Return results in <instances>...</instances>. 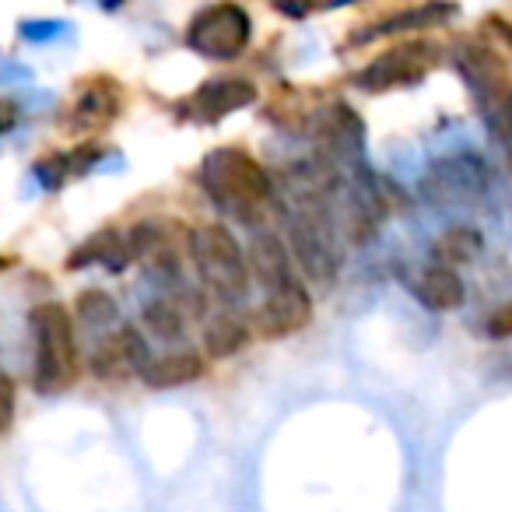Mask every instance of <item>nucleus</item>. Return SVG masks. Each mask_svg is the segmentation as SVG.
Listing matches in <instances>:
<instances>
[{
  "label": "nucleus",
  "mask_w": 512,
  "mask_h": 512,
  "mask_svg": "<svg viewBox=\"0 0 512 512\" xmlns=\"http://www.w3.org/2000/svg\"><path fill=\"white\" fill-rule=\"evenodd\" d=\"M102 155H106L102 144L81 141V144H74L71 151H50V155H43L36 165H32V176L39 179L43 190H60V186L71 183V179L92 172L95 165L102 162Z\"/></svg>",
  "instance_id": "obj_13"
},
{
  "label": "nucleus",
  "mask_w": 512,
  "mask_h": 512,
  "mask_svg": "<svg viewBox=\"0 0 512 512\" xmlns=\"http://www.w3.org/2000/svg\"><path fill=\"white\" fill-rule=\"evenodd\" d=\"M204 372H207L204 355L183 348V351H169V355L151 358V362L144 365L141 379H144V386H151V390H176V386L197 383Z\"/></svg>",
  "instance_id": "obj_15"
},
{
  "label": "nucleus",
  "mask_w": 512,
  "mask_h": 512,
  "mask_svg": "<svg viewBox=\"0 0 512 512\" xmlns=\"http://www.w3.org/2000/svg\"><path fill=\"white\" fill-rule=\"evenodd\" d=\"M204 193L235 218H253L274 197L271 176L246 148H214L200 162Z\"/></svg>",
  "instance_id": "obj_3"
},
{
  "label": "nucleus",
  "mask_w": 512,
  "mask_h": 512,
  "mask_svg": "<svg viewBox=\"0 0 512 512\" xmlns=\"http://www.w3.org/2000/svg\"><path fill=\"white\" fill-rule=\"evenodd\" d=\"M484 334H488L491 341H505V337H512V302L491 309L488 323H484Z\"/></svg>",
  "instance_id": "obj_24"
},
{
  "label": "nucleus",
  "mask_w": 512,
  "mask_h": 512,
  "mask_svg": "<svg viewBox=\"0 0 512 512\" xmlns=\"http://www.w3.org/2000/svg\"><path fill=\"white\" fill-rule=\"evenodd\" d=\"M256 95L260 92H256V85L249 78H211L193 95H186L176 113L183 116V120L218 123V120H225V116L239 113V109L253 106Z\"/></svg>",
  "instance_id": "obj_11"
},
{
  "label": "nucleus",
  "mask_w": 512,
  "mask_h": 512,
  "mask_svg": "<svg viewBox=\"0 0 512 512\" xmlns=\"http://www.w3.org/2000/svg\"><path fill=\"white\" fill-rule=\"evenodd\" d=\"M246 264L253 267L256 281L264 285V292H271V288H281V285H288V281H295V274H292V253H288V246L274 232L253 235V242H249V260H246Z\"/></svg>",
  "instance_id": "obj_14"
},
{
  "label": "nucleus",
  "mask_w": 512,
  "mask_h": 512,
  "mask_svg": "<svg viewBox=\"0 0 512 512\" xmlns=\"http://www.w3.org/2000/svg\"><path fill=\"white\" fill-rule=\"evenodd\" d=\"M74 309H78V320L85 323L88 330H106L109 323H116V316H120L116 299L109 292H102V288H88V292H81L78 302H74Z\"/></svg>",
  "instance_id": "obj_22"
},
{
  "label": "nucleus",
  "mask_w": 512,
  "mask_h": 512,
  "mask_svg": "<svg viewBox=\"0 0 512 512\" xmlns=\"http://www.w3.org/2000/svg\"><path fill=\"white\" fill-rule=\"evenodd\" d=\"M186 249H190L193 271L204 292L225 309H235L249 295V264L242 256V246L235 232L218 221L190 228L186 235Z\"/></svg>",
  "instance_id": "obj_2"
},
{
  "label": "nucleus",
  "mask_w": 512,
  "mask_h": 512,
  "mask_svg": "<svg viewBox=\"0 0 512 512\" xmlns=\"http://www.w3.org/2000/svg\"><path fill=\"white\" fill-rule=\"evenodd\" d=\"M32 330V386L43 397H57V393L71 390L81 376V355H78V337H74V316L60 302H39L29 313Z\"/></svg>",
  "instance_id": "obj_1"
},
{
  "label": "nucleus",
  "mask_w": 512,
  "mask_h": 512,
  "mask_svg": "<svg viewBox=\"0 0 512 512\" xmlns=\"http://www.w3.org/2000/svg\"><path fill=\"white\" fill-rule=\"evenodd\" d=\"M123 106H127V92L116 78L109 74H92V78L78 81L74 88L71 106L60 116V127L71 137H99L113 127L123 116Z\"/></svg>",
  "instance_id": "obj_7"
},
{
  "label": "nucleus",
  "mask_w": 512,
  "mask_h": 512,
  "mask_svg": "<svg viewBox=\"0 0 512 512\" xmlns=\"http://www.w3.org/2000/svg\"><path fill=\"white\" fill-rule=\"evenodd\" d=\"M491 172L477 155H449L432 162V169L421 176V197L442 207L477 204L488 193Z\"/></svg>",
  "instance_id": "obj_8"
},
{
  "label": "nucleus",
  "mask_w": 512,
  "mask_h": 512,
  "mask_svg": "<svg viewBox=\"0 0 512 512\" xmlns=\"http://www.w3.org/2000/svg\"><path fill=\"white\" fill-rule=\"evenodd\" d=\"M60 29H64V25H57V22H29V25H22V36L25 39H50V36H57Z\"/></svg>",
  "instance_id": "obj_25"
},
{
  "label": "nucleus",
  "mask_w": 512,
  "mask_h": 512,
  "mask_svg": "<svg viewBox=\"0 0 512 512\" xmlns=\"http://www.w3.org/2000/svg\"><path fill=\"white\" fill-rule=\"evenodd\" d=\"M18 123V109L11 106V102H4L0 99V134H8L11 127Z\"/></svg>",
  "instance_id": "obj_26"
},
{
  "label": "nucleus",
  "mask_w": 512,
  "mask_h": 512,
  "mask_svg": "<svg viewBox=\"0 0 512 512\" xmlns=\"http://www.w3.org/2000/svg\"><path fill=\"white\" fill-rule=\"evenodd\" d=\"M414 292H418L421 306L432 309V313H453L467 299V288H463L460 274L449 271V267H428L418 278V285H414Z\"/></svg>",
  "instance_id": "obj_18"
},
{
  "label": "nucleus",
  "mask_w": 512,
  "mask_h": 512,
  "mask_svg": "<svg viewBox=\"0 0 512 512\" xmlns=\"http://www.w3.org/2000/svg\"><path fill=\"white\" fill-rule=\"evenodd\" d=\"M15 407H18V390H15V379L8 372H0V439L11 432L15 425Z\"/></svg>",
  "instance_id": "obj_23"
},
{
  "label": "nucleus",
  "mask_w": 512,
  "mask_h": 512,
  "mask_svg": "<svg viewBox=\"0 0 512 512\" xmlns=\"http://www.w3.org/2000/svg\"><path fill=\"white\" fill-rule=\"evenodd\" d=\"M148 362H151V351L148 341L141 337V330L120 327L95 344L92 358H88V369L102 383H123L130 376H141Z\"/></svg>",
  "instance_id": "obj_10"
},
{
  "label": "nucleus",
  "mask_w": 512,
  "mask_h": 512,
  "mask_svg": "<svg viewBox=\"0 0 512 512\" xmlns=\"http://www.w3.org/2000/svg\"><path fill=\"white\" fill-rule=\"evenodd\" d=\"M285 246L309 281H316V285H323V288L337 281L341 253H337V246H334L327 218H323V211H316L313 204H302L299 211L292 214Z\"/></svg>",
  "instance_id": "obj_6"
},
{
  "label": "nucleus",
  "mask_w": 512,
  "mask_h": 512,
  "mask_svg": "<svg viewBox=\"0 0 512 512\" xmlns=\"http://www.w3.org/2000/svg\"><path fill=\"white\" fill-rule=\"evenodd\" d=\"M456 67H460L463 78H467L477 92H488V99L502 95L505 85H509V67H505V60L484 43L463 46V53L456 57Z\"/></svg>",
  "instance_id": "obj_16"
},
{
  "label": "nucleus",
  "mask_w": 512,
  "mask_h": 512,
  "mask_svg": "<svg viewBox=\"0 0 512 512\" xmlns=\"http://www.w3.org/2000/svg\"><path fill=\"white\" fill-rule=\"evenodd\" d=\"M439 64V46L428 43V39H407V43L393 46V50L379 53L376 60L355 71L351 85L362 88V92L383 95L393 88H414L425 81V74Z\"/></svg>",
  "instance_id": "obj_5"
},
{
  "label": "nucleus",
  "mask_w": 512,
  "mask_h": 512,
  "mask_svg": "<svg viewBox=\"0 0 512 512\" xmlns=\"http://www.w3.org/2000/svg\"><path fill=\"white\" fill-rule=\"evenodd\" d=\"M144 330L158 341H176L186 330V306L179 299H155L144 306Z\"/></svg>",
  "instance_id": "obj_21"
},
{
  "label": "nucleus",
  "mask_w": 512,
  "mask_h": 512,
  "mask_svg": "<svg viewBox=\"0 0 512 512\" xmlns=\"http://www.w3.org/2000/svg\"><path fill=\"white\" fill-rule=\"evenodd\" d=\"M249 39H253V22H249V11L242 4L200 8L193 22L186 25V46L204 60H218V64L239 60Z\"/></svg>",
  "instance_id": "obj_4"
},
{
  "label": "nucleus",
  "mask_w": 512,
  "mask_h": 512,
  "mask_svg": "<svg viewBox=\"0 0 512 512\" xmlns=\"http://www.w3.org/2000/svg\"><path fill=\"white\" fill-rule=\"evenodd\" d=\"M505 120H509V127H512V95H505Z\"/></svg>",
  "instance_id": "obj_27"
},
{
  "label": "nucleus",
  "mask_w": 512,
  "mask_h": 512,
  "mask_svg": "<svg viewBox=\"0 0 512 512\" xmlns=\"http://www.w3.org/2000/svg\"><path fill=\"white\" fill-rule=\"evenodd\" d=\"M11 264H15V260H11V256H0V274L8 271V267H11Z\"/></svg>",
  "instance_id": "obj_28"
},
{
  "label": "nucleus",
  "mask_w": 512,
  "mask_h": 512,
  "mask_svg": "<svg viewBox=\"0 0 512 512\" xmlns=\"http://www.w3.org/2000/svg\"><path fill=\"white\" fill-rule=\"evenodd\" d=\"M309 320H313V299H309L306 285L295 278L267 292L264 306L253 316V334L267 337V341H281L288 334H299Z\"/></svg>",
  "instance_id": "obj_9"
},
{
  "label": "nucleus",
  "mask_w": 512,
  "mask_h": 512,
  "mask_svg": "<svg viewBox=\"0 0 512 512\" xmlns=\"http://www.w3.org/2000/svg\"><path fill=\"white\" fill-rule=\"evenodd\" d=\"M484 249V235L470 225H453L449 232H442L435 239V256H439V267H463L470 264L477 253Z\"/></svg>",
  "instance_id": "obj_20"
},
{
  "label": "nucleus",
  "mask_w": 512,
  "mask_h": 512,
  "mask_svg": "<svg viewBox=\"0 0 512 512\" xmlns=\"http://www.w3.org/2000/svg\"><path fill=\"white\" fill-rule=\"evenodd\" d=\"M453 15H456L453 4H418V8L393 11V15H386V18H379V22L365 25V32H355L348 43L351 46H362V43H372V39H383V36H400V32L439 29V25H446Z\"/></svg>",
  "instance_id": "obj_12"
},
{
  "label": "nucleus",
  "mask_w": 512,
  "mask_h": 512,
  "mask_svg": "<svg viewBox=\"0 0 512 512\" xmlns=\"http://www.w3.org/2000/svg\"><path fill=\"white\" fill-rule=\"evenodd\" d=\"M316 134L337 155H348V148H358L362 144V120L355 116V109L344 106V102H334L330 109H323L320 120H316Z\"/></svg>",
  "instance_id": "obj_19"
},
{
  "label": "nucleus",
  "mask_w": 512,
  "mask_h": 512,
  "mask_svg": "<svg viewBox=\"0 0 512 512\" xmlns=\"http://www.w3.org/2000/svg\"><path fill=\"white\" fill-rule=\"evenodd\" d=\"M253 341V323L235 309H221L204 323V351L207 358H232L249 348Z\"/></svg>",
  "instance_id": "obj_17"
}]
</instances>
